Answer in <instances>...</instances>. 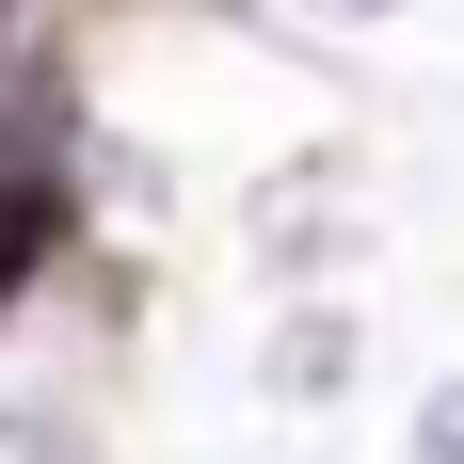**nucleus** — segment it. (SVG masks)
Masks as SVG:
<instances>
[{
    "mask_svg": "<svg viewBox=\"0 0 464 464\" xmlns=\"http://www.w3.org/2000/svg\"><path fill=\"white\" fill-rule=\"evenodd\" d=\"M33 256H48V192H16V177H0V304L33 288Z\"/></svg>",
    "mask_w": 464,
    "mask_h": 464,
    "instance_id": "f257e3e1",
    "label": "nucleus"
},
{
    "mask_svg": "<svg viewBox=\"0 0 464 464\" xmlns=\"http://www.w3.org/2000/svg\"><path fill=\"white\" fill-rule=\"evenodd\" d=\"M417 464H464V384H432V401H417Z\"/></svg>",
    "mask_w": 464,
    "mask_h": 464,
    "instance_id": "f03ea898",
    "label": "nucleus"
},
{
    "mask_svg": "<svg viewBox=\"0 0 464 464\" xmlns=\"http://www.w3.org/2000/svg\"><path fill=\"white\" fill-rule=\"evenodd\" d=\"M0 464H81V449H64L48 417H0Z\"/></svg>",
    "mask_w": 464,
    "mask_h": 464,
    "instance_id": "7ed1b4c3",
    "label": "nucleus"
}]
</instances>
